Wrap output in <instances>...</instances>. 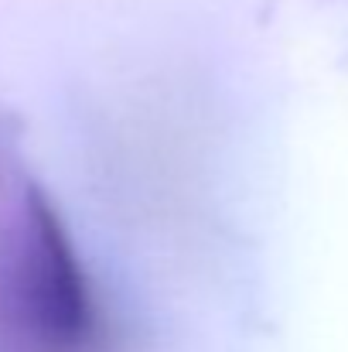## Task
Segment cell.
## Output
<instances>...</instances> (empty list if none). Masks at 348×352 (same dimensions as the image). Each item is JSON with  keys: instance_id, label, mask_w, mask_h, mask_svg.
I'll list each match as a JSON object with an SVG mask.
<instances>
[{"instance_id": "obj_1", "label": "cell", "mask_w": 348, "mask_h": 352, "mask_svg": "<svg viewBox=\"0 0 348 352\" xmlns=\"http://www.w3.org/2000/svg\"><path fill=\"white\" fill-rule=\"evenodd\" d=\"M0 325L17 352H113L100 294L41 188H27L0 253Z\"/></svg>"}]
</instances>
